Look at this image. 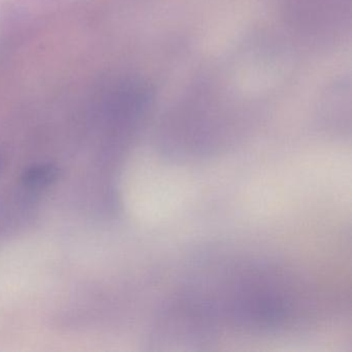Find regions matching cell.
<instances>
[{"mask_svg":"<svg viewBox=\"0 0 352 352\" xmlns=\"http://www.w3.org/2000/svg\"><path fill=\"white\" fill-rule=\"evenodd\" d=\"M214 319L197 296L177 300L158 316L154 344L162 350L197 349L211 344L215 337Z\"/></svg>","mask_w":352,"mask_h":352,"instance_id":"6da1fadb","label":"cell"},{"mask_svg":"<svg viewBox=\"0 0 352 352\" xmlns=\"http://www.w3.org/2000/svg\"><path fill=\"white\" fill-rule=\"evenodd\" d=\"M59 178V168L54 164H45L28 168L22 175V182L30 188H43L52 185Z\"/></svg>","mask_w":352,"mask_h":352,"instance_id":"7a4b0ae2","label":"cell"},{"mask_svg":"<svg viewBox=\"0 0 352 352\" xmlns=\"http://www.w3.org/2000/svg\"><path fill=\"white\" fill-rule=\"evenodd\" d=\"M6 164H7V158H6L5 153L0 151V173L3 172Z\"/></svg>","mask_w":352,"mask_h":352,"instance_id":"3957f363","label":"cell"}]
</instances>
